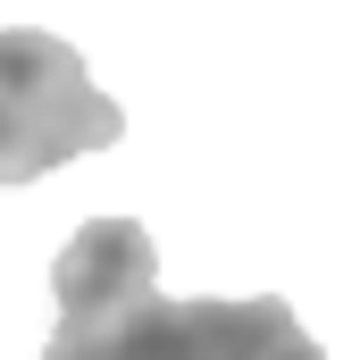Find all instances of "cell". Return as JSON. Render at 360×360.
<instances>
[{
    "label": "cell",
    "mask_w": 360,
    "mask_h": 360,
    "mask_svg": "<svg viewBox=\"0 0 360 360\" xmlns=\"http://www.w3.org/2000/svg\"><path fill=\"white\" fill-rule=\"evenodd\" d=\"M117 134H126V109L84 76V59L59 34H34V25L0 34V184H25Z\"/></svg>",
    "instance_id": "obj_1"
},
{
    "label": "cell",
    "mask_w": 360,
    "mask_h": 360,
    "mask_svg": "<svg viewBox=\"0 0 360 360\" xmlns=\"http://www.w3.org/2000/svg\"><path fill=\"white\" fill-rule=\"evenodd\" d=\"M59 327L42 360H151L143 352V319L160 302V252L134 218H92L76 243L59 252Z\"/></svg>",
    "instance_id": "obj_2"
},
{
    "label": "cell",
    "mask_w": 360,
    "mask_h": 360,
    "mask_svg": "<svg viewBox=\"0 0 360 360\" xmlns=\"http://www.w3.org/2000/svg\"><path fill=\"white\" fill-rule=\"evenodd\" d=\"M143 352L151 360H327L310 344V327L293 319V302L252 293V302H151L143 319Z\"/></svg>",
    "instance_id": "obj_3"
}]
</instances>
